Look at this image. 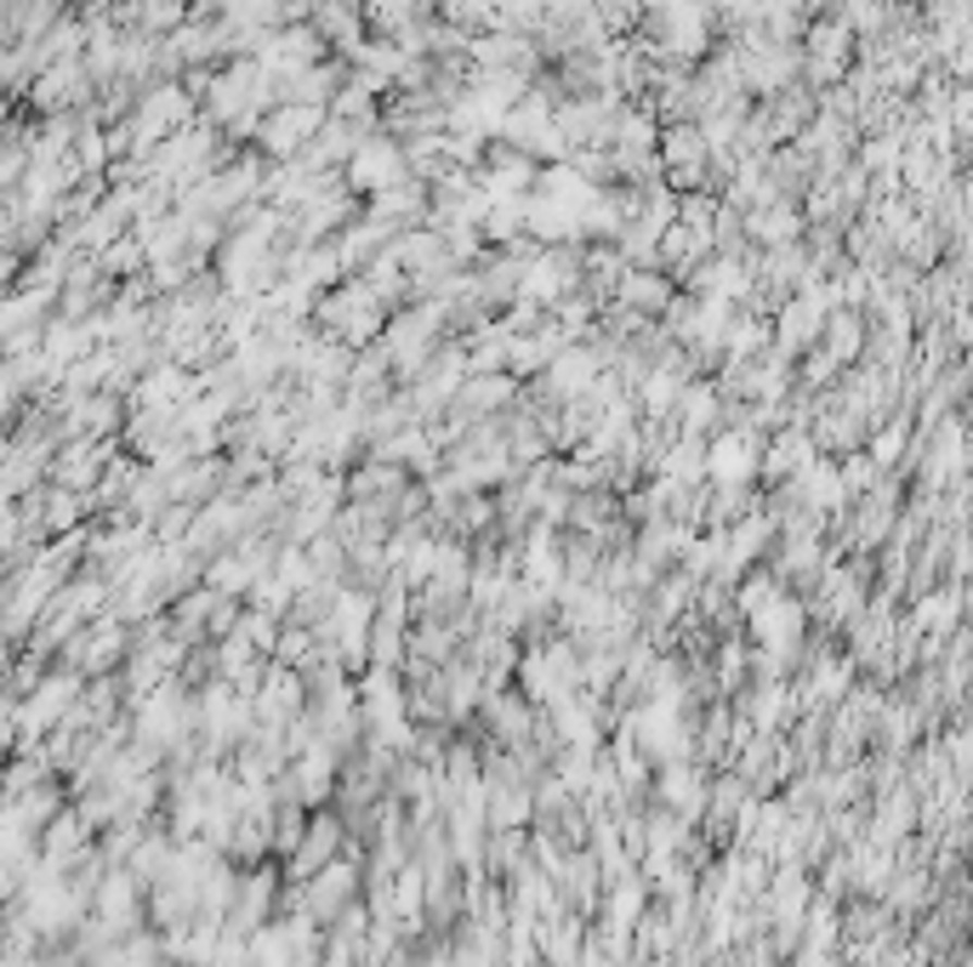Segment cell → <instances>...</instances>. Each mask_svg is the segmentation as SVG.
I'll list each match as a JSON object with an SVG mask.
<instances>
[{"mask_svg":"<svg viewBox=\"0 0 973 967\" xmlns=\"http://www.w3.org/2000/svg\"><path fill=\"white\" fill-rule=\"evenodd\" d=\"M319 126H324V109L285 103L280 114L262 120V142H268L273 160H291V154H303V148H308V137H319Z\"/></svg>","mask_w":973,"mask_h":967,"instance_id":"cell-1","label":"cell"},{"mask_svg":"<svg viewBox=\"0 0 973 967\" xmlns=\"http://www.w3.org/2000/svg\"><path fill=\"white\" fill-rule=\"evenodd\" d=\"M347 160H354V183H359V188H377V194H387V188H398V183L410 177L405 148H398V142H377V137L354 142V154H347Z\"/></svg>","mask_w":973,"mask_h":967,"instance_id":"cell-2","label":"cell"},{"mask_svg":"<svg viewBox=\"0 0 973 967\" xmlns=\"http://www.w3.org/2000/svg\"><path fill=\"white\" fill-rule=\"evenodd\" d=\"M620 302H632V308H666V285L649 280V274H627V280H620Z\"/></svg>","mask_w":973,"mask_h":967,"instance_id":"cell-3","label":"cell"}]
</instances>
